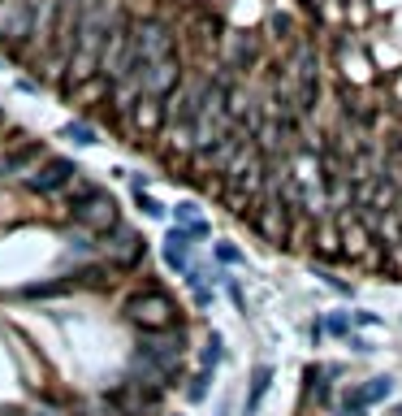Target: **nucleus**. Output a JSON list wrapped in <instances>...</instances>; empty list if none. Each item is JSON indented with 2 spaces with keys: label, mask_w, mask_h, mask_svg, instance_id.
<instances>
[{
  "label": "nucleus",
  "mask_w": 402,
  "mask_h": 416,
  "mask_svg": "<svg viewBox=\"0 0 402 416\" xmlns=\"http://www.w3.org/2000/svg\"><path fill=\"white\" fill-rule=\"evenodd\" d=\"M268 386H273V364H260V369L251 373V395H247V416H255V412H260V399L268 395Z\"/></svg>",
  "instance_id": "8"
},
{
  "label": "nucleus",
  "mask_w": 402,
  "mask_h": 416,
  "mask_svg": "<svg viewBox=\"0 0 402 416\" xmlns=\"http://www.w3.org/2000/svg\"><path fill=\"white\" fill-rule=\"evenodd\" d=\"M130 18L126 14H117V22L108 26V35H104V43H100V70H104V78L108 83H126V66H130Z\"/></svg>",
  "instance_id": "3"
},
{
  "label": "nucleus",
  "mask_w": 402,
  "mask_h": 416,
  "mask_svg": "<svg viewBox=\"0 0 402 416\" xmlns=\"http://www.w3.org/2000/svg\"><path fill=\"white\" fill-rule=\"evenodd\" d=\"M26 416H56V412H48V407H35V412H26Z\"/></svg>",
  "instance_id": "20"
},
{
  "label": "nucleus",
  "mask_w": 402,
  "mask_h": 416,
  "mask_svg": "<svg viewBox=\"0 0 402 416\" xmlns=\"http://www.w3.org/2000/svg\"><path fill=\"white\" fill-rule=\"evenodd\" d=\"M393 416H402V403H398V407H393Z\"/></svg>",
  "instance_id": "22"
},
{
  "label": "nucleus",
  "mask_w": 402,
  "mask_h": 416,
  "mask_svg": "<svg viewBox=\"0 0 402 416\" xmlns=\"http://www.w3.org/2000/svg\"><path fill=\"white\" fill-rule=\"evenodd\" d=\"M255 61V39H238L234 43V61H229V70H247Z\"/></svg>",
  "instance_id": "11"
},
{
  "label": "nucleus",
  "mask_w": 402,
  "mask_h": 416,
  "mask_svg": "<svg viewBox=\"0 0 402 416\" xmlns=\"http://www.w3.org/2000/svg\"><path fill=\"white\" fill-rule=\"evenodd\" d=\"M337 416H368V403L359 399V390H347V395H342V407H337Z\"/></svg>",
  "instance_id": "14"
},
{
  "label": "nucleus",
  "mask_w": 402,
  "mask_h": 416,
  "mask_svg": "<svg viewBox=\"0 0 402 416\" xmlns=\"http://www.w3.org/2000/svg\"><path fill=\"white\" fill-rule=\"evenodd\" d=\"M324 330H329L333 338H351V317H342V312H333V317L324 321Z\"/></svg>",
  "instance_id": "16"
},
{
  "label": "nucleus",
  "mask_w": 402,
  "mask_h": 416,
  "mask_svg": "<svg viewBox=\"0 0 402 416\" xmlns=\"http://www.w3.org/2000/svg\"><path fill=\"white\" fill-rule=\"evenodd\" d=\"M74 178H83V170L70 161V156H43V161L26 174V187L35 195H56V191H70Z\"/></svg>",
  "instance_id": "5"
},
{
  "label": "nucleus",
  "mask_w": 402,
  "mask_h": 416,
  "mask_svg": "<svg viewBox=\"0 0 402 416\" xmlns=\"http://www.w3.org/2000/svg\"><path fill=\"white\" fill-rule=\"evenodd\" d=\"M0 130H5V109H0Z\"/></svg>",
  "instance_id": "21"
},
{
  "label": "nucleus",
  "mask_w": 402,
  "mask_h": 416,
  "mask_svg": "<svg viewBox=\"0 0 402 416\" xmlns=\"http://www.w3.org/2000/svg\"><path fill=\"white\" fill-rule=\"evenodd\" d=\"M65 139H70V143H78V147H91V143H100V139H95V130H91L87 122H70V126H65Z\"/></svg>",
  "instance_id": "12"
},
{
  "label": "nucleus",
  "mask_w": 402,
  "mask_h": 416,
  "mask_svg": "<svg viewBox=\"0 0 402 416\" xmlns=\"http://www.w3.org/2000/svg\"><path fill=\"white\" fill-rule=\"evenodd\" d=\"M191 247H195V234L191 230H169V239H164V265L169 269H178V274H186L191 269Z\"/></svg>",
  "instance_id": "7"
},
{
  "label": "nucleus",
  "mask_w": 402,
  "mask_h": 416,
  "mask_svg": "<svg viewBox=\"0 0 402 416\" xmlns=\"http://www.w3.org/2000/svg\"><path fill=\"white\" fill-rule=\"evenodd\" d=\"M221 355H225V343H221V334H208V343H203V351H199V369H216L221 364Z\"/></svg>",
  "instance_id": "10"
},
{
  "label": "nucleus",
  "mask_w": 402,
  "mask_h": 416,
  "mask_svg": "<svg viewBox=\"0 0 402 416\" xmlns=\"http://www.w3.org/2000/svg\"><path fill=\"white\" fill-rule=\"evenodd\" d=\"M393 395V378H372L368 386H359V399L364 403H385Z\"/></svg>",
  "instance_id": "9"
},
{
  "label": "nucleus",
  "mask_w": 402,
  "mask_h": 416,
  "mask_svg": "<svg viewBox=\"0 0 402 416\" xmlns=\"http://www.w3.org/2000/svg\"><path fill=\"white\" fill-rule=\"evenodd\" d=\"M355 321H359V326H376L381 317H376V312H355Z\"/></svg>",
  "instance_id": "19"
},
{
  "label": "nucleus",
  "mask_w": 402,
  "mask_h": 416,
  "mask_svg": "<svg viewBox=\"0 0 402 416\" xmlns=\"http://www.w3.org/2000/svg\"><path fill=\"white\" fill-rule=\"evenodd\" d=\"M208 382H212V373L199 369V373L191 378V386H186V399H191V403H203V399H208Z\"/></svg>",
  "instance_id": "13"
},
{
  "label": "nucleus",
  "mask_w": 402,
  "mask_h": 416,
  "mask_svg": "<svg viewBox=\"0 0 402 416\" xmlns=\"http://www.w3.org/2000/svg\"><path fill=\"white\" fill-rule=\"evenodd\" d=\"M95 251L108 260V265H117V269H134L139 260H143V239H139V230H130V226H112V230H104L100 234V243H95Z\"/></svg>",
  "instance_id": "4"
},
{
  "label": "nucleus",
  "mask_w": 402,
  "mask_h": 416,
  "mask_svg": "<svg viewBox=\"0 0 402 416\" xmlns=\"http://www.w3.org/2000/svg\"><path fill=\"white\" fill-rule=\"evenodd\" d=\"M39 161H43V143L39 139H31L22 147H9L5 156H0V178H26Z\"/></svg>",
  "instance_id": "6"
},
{
  "label": "nucleus",
  "mask_w": 402,
  "mask_h": 416,
  "mask_svg": "<svg viewBox=\"0 0 402 416\" xmlns=\"http://www.w3.org/2000/svg\"><path fill=\"white\" fill-rule=\"evenodd\" d=\"M216 260H221V265H243V251L229 247V243H216Z\"/></svg>",
  "instance_id": "18"
},
{
  "label": "nucleus",
  "mask_w": 402,
  "mask_h": 416,
  "mask_svg": "<svg viewBox=\"0 0 402 416\" xmlns=\"http://www.w3.org/2000/svg\"><path fill=\"white\" fill-rule=\"evenodd\" d=\"M65 251H70V256H95V239H91V234H74V239L65 243Z\"/></svg>",
  "instance_id": "15"
},
{
  "label": "nucleus",
  "mask_w": 402,
  "mask_h": 416,
  "mask_svg": "<svg viewBox=\"0 0 402 416\" xmlns=\"http://www.w3.org/2000/svg\"><path fill=\"white\" fill-rule=\"evenodd\" d=\"M126 321L130 326H139L143 334H160V330H178V308H174V299H169L164 291H139V295H130L126 299Z\"/></svg>",
  "instance_id": "2"
},
{
  "label": "nucleus",
  "mask_w": 402,
  "mask_h": 416,
  "mask_svg": "<svg viewBox=\"0 0 402 416\" xmlns=\"http://www.w3.org/2000/svg\"><path fill=\"white\" fill-rule=\"evenodd\" d=\"M70 217L87 234H104V230H112V226L122 222L117 199H112L100 182H87V178H74L70 182Z\"/></svg>",
  "instance_id": "1"
},
{
  "label": "nucleus",
  "mask_w": 402,
  "mask_h": 416,
  "mask_svg": "<svg viewBox=\"0 0 402 416\" xmlns=\"http://www.w3.org/2000/svg\"><path fill=\"white\" fill-rule=\"evenodd\" d=\"M134 199H139V208H143L147 217H164V204H160V199H152V195H143V191H134Z\"/></svg>",
  "instance_id": "17"
}]
</instances>
